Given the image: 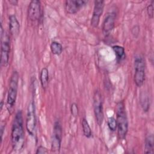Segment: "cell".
Segmentation results:
<instances>
[{"label":"cell","instance_id":"obj_21","mask_svg":"<svg viewBox=\"0 0 154 154\" xmlns=\"http://www.w3.org/2000/svg\"><path fill=\"white\" fill-rule=\"evenodd\" d=\"M70 111H71V114H72L73 116L76 117L78 116V112H79V109L78 105L76 103H73L70 106Z\"/></svg>","mask_w":154,"mask_h":154},{"label":"cell","instance_id":"obj_5","mask_svg":"<svg viewBox=\"0 0 154 154\" xmlns=\"http://www.w3.org/2000/svg\"><path fill=\"white\" fill-rule=\"evenodd\" d=\"M1 65L6 67L9 62L10 52V40L9 35L5 32L1 25Z\"/></svg>","mask_w":154,"mask_h":154},{"label":"cell","instance_id":"obj_17","mask_svg":"<svg viewBox=\"0 0 154 154\" xmlns=\"http://www.w3.org/2000/svg\"><path fill=\"white\" fill-rule=\"evenodd\" d=\"M140 103L144 112H147L150 108V101L148 95L145 93L140 94Z\"/></svg>","mask_w":154,"mask_h":154},{"label":"cell","instance_id":"obj_3","mask_svg":"<svg viewBox=\"0 0 154 154\" xmlns=\"http://www.w3.org/2000/svg\"><path fill=\"white\" fill-rule=\"evenodd\" d=\"M19 82V74L17 71H14L10 77L9 88L7 99V108L8 112L11 114L15 105Z\"/></svg>","mask_w":154,"mask_h":154},{"label":"cell","instance_id":"obj_12","mask_svg":"<svg viewBox=\"0 0 154 154\" xmlns=\"http://www.w3.org/2000/svg\"><path fill=\"white\" fill-rule=\"evenodd\" d=\"M116 14L114 12L108 13L102 23V32L105 35H108L115 26Z\"/></svg>","mask_w":154,"mask_h":154},{"label":"cell","instance_id":"obj_23","mask_svg":"<svg viewBox=\"0 0 154 154\" xmlns=\"http://www.w3.org/2000/svg\"><path fill=\"white\" fill-rule=\"evenodd\" d=\"M48 153V149L42 146H39L35 152L36 154H44V153Z\"/></svg>","mask_w":154,"mask_h":154},{"label":"cell","instance_id":"obj_9","mask_svg":"<svg viewBox=\"0 0 154 154\" xmlns=\"http://www.w3.org/2000/svg\"><path fill=\"white\" fill-rule=\"evenodd\" d=\"M105 6V2L103 0L94 1V5L92 17L91 19L90 24L93 28H96L99 25L100 17L102 16Z\"/></svg>","mask_w":154,"mask_h":154},{"label":"cell","instance_id":"obj_11","mask_svg":"<svg viewBox=\"0 0 154 154\" xmlns=\"http://www.w3.org/2000/svg\"><path fill=\"white\" fill-rule=\"evenodd\" d=\"M88 2L86 0H67L64 2V8L68 14L76 13Z\"/></svg>","mask_w":154,"mask_h":154},{"label":"cell","instance_id":"obj_8","mask_svg":"<svg viewBox=\"0 0 154 154\" xmlns=\"http://www.w3.org/2000/svg\"><path fill=\"white\" fill-rule=\"evenodd\" d=\"M63 129L60 122L58 120L54 124L53 133L51 140V150L54 152H59L61 149L62 141Z\"/></svg>","mask_w":154,"mask_h":154},{"label":"cell","instance_id":"obj_19","mask_svg":"<svg viewBox=\"0 0 154 154\" xmlns=\"http://www.w3.org/2000/svg\"><path fill=\"white\" fill-rule=\"evenodd\" d=\"M82 131L84 136L88 138H91L92 136V132L91 128L85 118H83L82 120Z\"/></svg>","mask_w":154,"mask_h":154},{"label":"cell","instance_id":"obj_22","mask_svg":"<svg viewBox=\"0 0 154 154\" xmlns=\"http://www.w3.org/2000/svg\"><path fill=\"white\" fill-rule=\"evenodd\" d=\"M153 1H152V3L150 4L147 7V13L148 14V16L150 19H152L153 17Z\"/></svg>","mask_w":154,"mask_h":154},{"label":"cell","instance_id":"obj_20","mask_svg":"<svg viewBox=\"0 0 154 154\" xmlns=\"http://www.w3.org/2000/svg\"><path fill=\"white\" fill-rule=\"evenodd\" d=\"M107 124L109 129L111 131H115L117 129L116 119L114 117H109L107 120Z\"/></svg>","mask_w":154,"mask_h":154},{"label":"cell","instance_id":"obj_1","mask_svg":"<svg viewBox=\"0 0 154 154\" xmlns=\"http://www.w3.org/2000/svg\"><path fill=\"white\" fill-rule=\"evenodd\" d=\"M24 134L22 112L19 110L15 115L11 128V141L13 150L22 149L24 143Z\"/></svg>","mask_w":154,"mask_h":154},{"label":"cell","instance_id":"obj_14","mask_svg":"<svg viewBox=\"0 0 154 154\" xmlns=\"http://www.w3.org/2000/svg\"><path fill=\"white\" fill-rule=\"evenodd\" d=\"M154 137L153 134L148 135L145 139L144 153H153Z\"/></svg>","mask_w":154,"mask_h":154},{"label":"cell","instance_id":"obj_15","mask_svg":"<svg viewBox=\"0 0 154 154\" xmlns=\"http://www.w3.org/2000/svg\"><path fill=\"white\" fill-rule=\"evenodd\" d=\"M40 81L43 89L45 90L49 82V71L46 67H43L40 71Z\"/></svg>","mask_w":154,"mask_h":154},{"label":"cell","instance_id":"obj_6","mask_svg":"<svg viewBox=\"0 0 154 154\" xmlns=\"http://www.w3.org/2000/svg\"><path fill=\"white\" fill-rule=\"evenodd\" d=\"M36 114L35 103L33 100L31 101L28 105L26 118V128L28 132L31 135H34L36 128Z\"/></svg>","mask_w":154,"mask_h":154},{"label":"cell","instance_id":"obj_24","mask_svg":"<svg viewBox=\"0 0 154 154\" xmlns=\"http://www.w3.org/2000/svg\"><path fill=\"white\" fill-rule=\"evenodd\" d=\"M5 122H1V127H0V131H1V141L2 140V136L4 135V132L5 130Z\"/></svg>","mask_w":154,"mask_h":154},{"label":"cell","instance_id":"obj_13","mask_svg":"<svg viewBox=\"0 0 154 154\" xmlns=\"http://www.w3.org/2000/svg\"><path fill=\"white\" fill-rule=\"evenodd\" d=\"M9 30L11 35L16 38L20 32L19 22L15 15L12 14L9 16Z\"/></svg>","mask_w":154,"mask_h":154},{"label":"cell","instance_id":"obj_7","mask_svg":"<svg viewBox=\"0 0 154 154\" xmlns=\"http://www.w3.org/2000/svg\"><path fill=\"white\" fill-rule=\"evenodd\" d=\"M93 109L94 114L96 119V121L98 125H102L104 115L103 111V102L101 93L99 90H96L94 92L93 96Z\"/></svg>","mask_w":154,"mask_h":154},{"label":"cell","instance_id":"obj_10","mask_svg":"<svg viewBox=\"0 0 154 154\" xmlns=\"http://www.w3.org/2000/svg\"><path fill=\"white\" fill-rule=\"evenodd\" d=\"M41 17V3L38 0L30 1L28 8V17L32 22L40 19Z\"/></svg>","mask_w":154,"mask_h":154},{"label":"cell","instance_id":"obj_25","mask_svg":"<svg viewBox=\"0 0 154 154\" xmlns=\"http://www.w3.org/2000/svg\"><path fill=\"white\" fill-rule=\"evenodd\" d=\"M9 2L12 4L13 5H16L18 4V1L16 0H10L9 1Z\"/></svg>","mask_w":154,"mask_h":154},{"label":"cell","instance_id":"obj_2","mask_svg":"<svg viewBox=\"0 0 154 154\" xmlns=\"http://www.w3.org/2000/svg\"><path fill=\"white\" fill-rule=\"evenodd\" d=\"M116 122L118 136L120 139L123 140L126 138L128 131V120L125 103L123 100L117 103Z\"/></svg>","mask_w":154,"mask_h":154},{"label":"cell","instance_id":"obj_4","mask_svg":"<svg viewBox=\"0 0 154 154\" xmlns=\"http://www.w3.org/2000/svg\"><path fill=\"white\" fill-rule=\"evenodd\" d=\"M134 69V82L137 87H140L144 84L146 76V63L143 56L138 55L135 57Z\"/></svg>","mask_w":154,"mask_h":154},{"label":"cell","instance_id":"obj_18","mask_svg":"<svg viewBox=\"0 0 154 154\" xmlns=\"http://www.w3.org/2000/svg\"><path fill=\"white\" fill-rule=\"evenodd\" d=\"M51 52L54 55H60L63 52V46L58 42L53 41L50 45Z\"/></svg>","mask_w":154,"mask_h":154},{"label":"cell","instance_id":"obj_16","mask_svg":"<svg viewBox=\"0 0 154 154\" xmlns=\"http://www.w3.org/2000/svg\"><path fill=\"white\" fill-rule=\"evenodd\" d=\"M112 48L116 54V59L118 62L121 61L122 60L125 58V48L119 45H114L112 47Z\"/></svg>","mask_w":154,"mask_h":154}]
</instances>
